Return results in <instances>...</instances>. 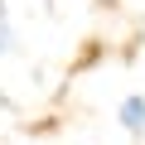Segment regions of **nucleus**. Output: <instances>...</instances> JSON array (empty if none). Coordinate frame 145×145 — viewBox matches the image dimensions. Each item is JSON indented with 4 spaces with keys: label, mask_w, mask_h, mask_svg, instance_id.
I'll return each mask as SVG.
<instances>
[{
    "label": "nucleus",
    "mask_w": 145,
    "mask_h": 145,
    "mask_svg": "<svg viewBox=\"0 0 145 145\" xmlns=\"http://www.w3.org/2000/svg\"><path fill=\"white\" fill-rule=\"evenodd\" d=\"M116 121H121V131H126L131 140H145V97H140V92L126 97L121 111H116Z\"/></svg>",
    "instance_id": "obj_1"
},
{
    "label": "nucleus",
    "mask_w": 145,
    "mask_h": 145,
    "mask_svg": "<svg viewBox=\"0 0 145 145\" xmlns=\"http://www.w3.org/2000/svg\"><path fill=\"white\" fill-rule=\"evenodd\" d=\"M0 48H10V24H5V10H0Z\"/></svg>",
    "instance_id": "obj_2"
}]
</instances>
